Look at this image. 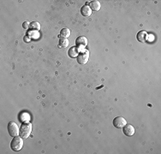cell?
I'll return each instance as SVG.
<instances>
[{"label": "cell", "mask_w": 161, "mask_h": 154, "mask_svg": "<svg viewBox=\"0 0 161 154\" xmlns=\"http://www.w3.org/2000/svg\"><path fill=\"white\" fill-rule=\"evenodd\" d=\"M32 129H33V125L30 122H22V124L20 127L19 135L22 139H27L31 135Z\"/></svg>", "instance_id": "6da1fadb"}, {"label": "cell", "mask_w": 161, "mask_h": 154, "mask_svg": "<svg viewBox=\"0 0 161 154\" xmlns=\"http://www.w3.org/2000/svg\"><path fill=\"white\" fill-rule=\"evenodd\" d=\"M23 146V139L21 136H15L11 142H10V148L14 152H19Z\"/></svg>", "instance_id": "7a4b0ae2"}, {"label": "cell", "mask_w": 161, "mask_h": 154, "mask_svg": "<svg viewBox=\"0 0 161 154\" xmlns=\"http://www.w3.org/2000/svg\"><path fill=\"white\" fill-rule=\"evenodd\" d=\"M7 128H8V132H9V135L10 136L15 137V136H17L19 135L20 128L15 122H9L8 123Z\"/></svg>", "instance_id": "3957f363"}, {"label": "cell", "mask_w": 161, "mask_h": 154, "mask_svg": "<svg viewBox=\"0 0 161 154\" xmlns=\"http://www.w3.org/2000/svg\"><path fill=\"white\" fill-rule=\"evenodd\" d=\"M89 59V52L87 50H84L77 56V62L80 64H86Z\"/></svg>", "instance_id": "277c9868"}, {"label": "cell", "mask_w": 161, "mask_h": 154, "mask_svg": "<svg viewBox=\"0 0 161 154\" xmlns=\"http://www.w3.org/2000/svg\"><path fill=\"white\" fill-rule=\"evenodd\" d=\"M127 124V122L123 117H116L113 120V126L116 128H123Z\"/></svg>", "instance_id": "5b68a950"}, {"label": "cell", "mask_w": 161, "mask_h": 154, "mask_svg": "<svg viewBox=\"0 0 161 154\" xmlns=\"http://www.w3.org/2000/svg\"><path fill=\"white\" fill-rule=\"evenodd\" d=\"M75 44L77 45V47L80 50H84V49H81V48H84L86 45H88V39L85 36H80L78 37L75 40Z\"/></svg>", "instance_id": "8992f818"}, {"label": "cell", "mask_w": 161, "mask_h": 154, "mask_svg": "<svg viewBox=\"0 0 161 154\" xmlns=\"http://www.w3.org/2000/svg\"><path fill=\"white\" fill-rule=\"evenodd\" d=\"M123 132H124V134L127 136H132L134 135V132H135V130H134V127L132 126V125H130V124H126L124 127H123Z\"/></svg>", "instance_id": "52a82bcc"}, {"label": "cell", "mask_w": 161, "mask_h": 154, "mask_svg": "<svg viewBox=\"0 0 161 154\" xmlns=\"http://www.w3.org/2000/svg\"><path fill=\"white\" fill-rule=\"evenodd\" d=\"M80 52V49L77 47V46H73L71 47L69 52H68V54H69V57H71V58H74V57H77V56L79 55V53Z\"/></svg>", "instance_id": "ba28073f"}, {"label": "cell", "mask_w": 161, "mask_h": 154, "mask_svg": "<svg viewBox=\"0 0 161 154\" xmlns=\"http://www.w3.org/2000/svg\"><path fill=\"white\" fill-rule=\"evenodd\" d=\"M80 14H81L83 16H85V17H88V16H90L91 14H92V9H90L89 5L86 4V5L82 6L81 9H80Z\"/></svg>", "instance_id": "9c48e42d"}, {"label": "cell", "mask_w": 161, "mask_h": 154, "mask_svg": "<svg viewBox=\"0 0 161 154\" xmlns=\"http://www.w3.org/2000/svg\"><path fill=\"white\" fill-rule=\"evenodd\" d=\"M137 39L140 41V42H142V43H144V42H146L147 41V38H148V35H147V32L146 31H140L138 34H137Z\"/></svg>", "instance_id": "30bf717a"}, {"label": "cell", "mask_w": 161, "mask_h": 154, "mask_svg": "<svg viewBox=\"0 0 161 154\" xmlns=\"http://www.w3.org/2000/svg\"><path fill=\"white\" fill-rule=\"evenodd\" d=\"M89 7L92 10L98 11L100 9V8H101V4H100V3L98 2V0H94V1L90 2Z\"/></svg>", "instance_id": "8fae6325"}, {"label": "cell", "mask_w": 161, "mask_h": 154, "mask_svg": "<svg viewBox=\"0 0 161 154\" xmlns=\"http://www.w3.org/2000/svg\"><path fill=\"white\" fill-rule=\"evenodd\" d=\"M70 36V30L67 27L65 28H63L61 31H60V34H59V37L61 39H67Z\"/></svg>", "instance_id": "7c38bea8"}, {"label": "cell", "mask_w": 161, "mask_h": 154, "mask_svg": "<svg viewBox=\"0 0 161 154\" xmlns=\"http://www.w3.org/2000/svg\"><path fill=\"white\" fill-rule=\"evenodd\" d=\"M29 28H30V29H32V30L38 31V30H40V23H39V22H37V21H33V22H31V23H30V25H29Z\"/></svg>", "instance_id": "4fadbf2b"}, {"label": "cell", "mask_w": 161, "mask_h": 154, "mask_svg": "<svg viewBox=\"0 0 161 154\" xmlns=\"http://www.w3.org/2000/svg\"><path fill=\"white\" fill-rule=\"evenodd\" d=\"M69 45V41L67 39H61L59 40V44H58V46L59 47H62V48H65Z\"/></svg>", "instance_id": "5bb4252c"}, {"label": "cell", "mask_w": 161, "mask_h": 154, "mask_svg": "<svg viewBox=\"0 0 161 154\" xmlns=\"http://www.w3.org/2000/svg\"><path fill=\"white\" fill-rule=\"evenodd\" d=\"M29 25H30V24H28V21H24L23 24H22V27H23L24 29H27V28L29 27Z\"/></svg>", "instance_id": "9a60e30c"}]
</instances>
